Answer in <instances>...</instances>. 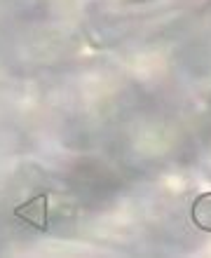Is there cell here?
Here are the masks:
<instances>
[{
	"mask_svg": "<svg viewBox=\"0 0 211 258\" xmlns=\"http://www.w3.org/2000/svg\"><path fill=\"white\" fill-rule=\"evenodd\" d=\"M192 221L199 228L211 230V195H202L197 202L192 204Z\"/></svg>",
	"mask_w": 211,
	"mask_h": 258,
	"instance_id": "6da1fadb",
	"label": "cell"
}]
</instances>
